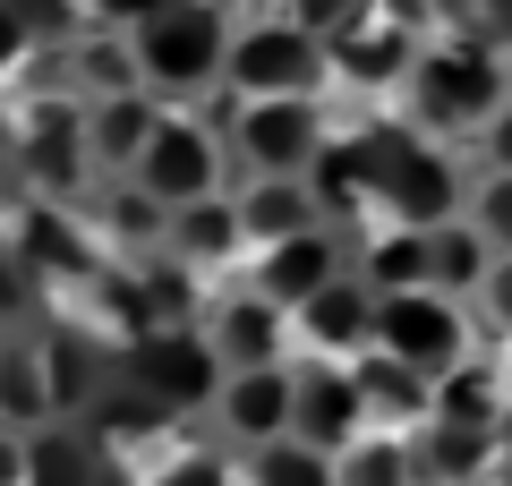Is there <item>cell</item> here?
<instances>
[{"mask_svg": "<svg viewBox=\"0 0 512 486\" xmlns=\"http://www.w3.org/2000/svg\"><path fill=\"white\" fill-rule=\"evenodd\" d=\"M512 94V52H495L478 26H461V35H427L419 60H410L402 77V111L419 137H478V128L495 120V103Z\"/></svg>", "mask_w": 512, "mask_h": 486, "instance_id": "obj_1", "label": "cell"}, {"mask_svg": "<svg viewBox=\"0 0 512 486\" xmlns=\"http://www.w3.org/2000/svg\"><path fill=\"white\" fill-rule=\"evenodd\" d=\"M231 35H239V18L222 0H163L146 26H128L137 86H146L154 103H205V94H222Z\"/></svg>", "mask_w": 512, "mask_h": 486, "instance_id": "obj_2", "label": "cell"}, {"mask_svg": "<svg viewBox=\"0 0 512 486\" xmlns=\"http://www.w3.org/2000/svg\"><path fill=\"white\" fill-rule=\"evenodd\" d=\"M470 214V180H461V154L444 137L419 128H384V162H376V222H402V231H444V222Z\"/></svg>", "mask_w": 512, "mask_h": 486, "instance_id": "obj_3", "label": "cell"}, {"mask_svg": "<svg viewBox=\"0 0 512 486\" xmlns=\"http://www.w3.org/2000/svg\"><path fill=\"white\" fill-rule=\"evenodd\" d=\"M325 137H333L325 94H274V103H231L222 111L231 180H308V162L325 154Z\"/></svg>", "mask_w": 512, "mask_h": 486, "instance_id": "obj_4", "label": "cell"}, {"mask_svg": "<svg viewBox=\"0 0 512 486\" xmlns=\"http://www.w3.org/2000/svg\"><path fill=\"white\" fill-rule=\"evenodd\" d=\"M128 180L146 188L163 214H171V205H197V197H222V188H231V145H222V120H205V111H188V103H163L146 154L128 162Z\"/></svg>", "mask_w": 512, "mask_h": 486, "instance_id": "obj_5", "label": "cell"}, {"mask_svg": "<svg viewBox=\"0 0 512 486\" xmlns=\"http://www.w3.org/2000/svg\"><path fill=\"white\" fill-rule=\"evenodd\" d=\"M222 94L231 103H274V94H333V60L308 26L274 18H239L231 60H222Z\"/></svg>", "mask_w": 512, "mask_h": 486, "instance_id": "obj_6", "label": "cell"}, {"mask_svg": "<svg viewBox=\"0 0 512 486\" xmlns=\"http://www.w3.org/2000/svg\"><path fill=\"white\" fill-rule=\"evenodd\" d=\"M111 384L163 401V410L180 418V410H205V401H214L222 359H214V342H205V324H146V333H128V342L111 350Z\"/></svg>", "mask_w": 512, "mask_h": 486, "instance_id": "obj_7", "label": "cell"}, {"mask_svg": "<svg viewBox=\"0 0 512 486\" xmlns=\"http://www.w3.org/2000/svg\"><path fill=\"white\" fill-rule=\"evenodd\" d=\"M470 299H453V290H384L376 299V342L367 350H384V359H402L410 376H427L436 384L444 367H461L470 359Z\"/></svg>", "mask_w": 512, "mask_h": 486, "instance_id": "obj_8", "label": "cell"}, {"mask_svg": "<svg viewBox=\"0 0 512 486\" xmlns=\"http://www.w3.org/2000/svg\"><path fill=\"white\" fill-rule=\"evenodd\" d=\"M367 427H376V418H367V393H359V376H350L342 359H291V435L299 444L342 452V444H359Z\"/></svg>", "mask_w": 512, "mask_h": 486, "instance_id": "obj_9", "label": "cell"}, {"mask_svg": "<svg viewBox=\"0 0 512 486\" xmlns=\"http://www.w3.org/2000/svg\"><path fill=\"white\" fill-rule=\"evenodd\" d=\"M342 265H350V239L333 231V222H316V231H299V239L248 248V290H256V299H274L282 316H299V307H308Z\"/></svg>", "mask_w": 512, "mask_h": 486, "instance_id": "obj_10", "label": "cell"}, {"mask_svg": "<svg viewBox=\"0 0 512 486\" xmlns=\"http://www.w3.org/2000/svg\"><path fill=\"white\" fill-rule=\"evenodd\" d=\"M205 418H214V435L231 452H256L274 435H291V359L282 367H231L214 384V401H205Z\"/></svg>", "mask_w": 512, "mask_h": 486, "instance_id": "obj_11", "label": "cell"}, {"mask_svg": "<svg viewBox=\"0 0 512 486\" xmlns=\"http://www.w3.org/2000/svg\"><path fill=\"white\" fill-rule=\"evenodd\" d=\"M291 342L308 350V359H342V367H350L367 342H376V290L342 265V273H333V282L291 316Z\"/></svg>", "mask_w": 512, "mask_h": 486, "instance_id": "obj_12", "label": "cell"}, {"mask_svg": "<svg viewBox=\"0 0 512 486\" xmlns=\"http://www.w3.org/2000/svg\"><path fill=\"white\" fill-rule=\"evenodd\" d=\"M419 43H427V35H410V26H393L384 9H367L342 43H325L333 86H342V94H402V77H410V60H419Z\"/></svg>", "mask_w": 512, "mask_h": 486, "instance_id": "obj_13", "label": "cell"}, {"mask_svg": "<svg viewBox=\"0 0 512 486\" xmlns=\"http://www.w3.org/2000/svg\"><path fill=\"white\" fill-rule=\"evenodd\" d=\"M197 324H205V342H214L222 376H231V367H282V359H291V316H282L274 299H256V290L214 299Z\"/></svg>", "mask_w": 512, "mask_h": 486, "instance_id": "obj_14", "label": "cell"}, {"mask_svg": "<svg viewBox=\"0 0 512 486\" xmlns=\"http://www.w3.org/2000/svg\"><path fill=\"white\" fill-rule=\"evenodd\" d=\"M376 162H384V128H333L325 137V154L308 162V188H316V205H325V222L342 231V214H376Z\"/></svg>", "mask_w": 512, "mask_h": 486, "instance_id": "obj_15", "label": "cell"}, {"mask_svg": "<svg viewBox=\"0 0 512 486\" xmlns=\"http://www.w3.org/2000/svg\"><path fill=\"white\" fill-rule=\"evenodd\" d=\"M504 410H512V376L487 367L470 350L461 367H444L427 384V427H461V435H504Z\"/></svg>", "mask_w": 512, "mask_h": 486, "instance_id": "obj_16", "label": "cell"}, {"mask_svg": "<svg viewBox=\"0 0 512 486\" xmlns=\"http://www.w3.org/2000/svg\"><path fill=\"white\" fill-rule=\"evenodd\" d=\"M163 256H180L188 273H214L248 256V222H239V197H197V205H171L163 214Z\"/></svg>", "mask_w": 512, "mask_h": 486, "instance_id": "obj_17", "label": "cell"}, {"mask_svg": "<svg viewBox=\"0 0 512 486\" xmlns=\"http://www.w3.org/2000/svg\"><path fill=\"white\" fill-rule=\"evenodd\" d=\"M154 120H163V103H154L146 86L94 94V103H86V162H94V180H128V162L146 154Z\"/></svg>", "mask_w": 512, "mask_h": 486, "instance_id": "obj_18", "label": "cell"}, {"mask_svg": "<svg viewBox=\"0 0 512 486\" xmlns=\"http://www.w3.org/2000/svg\"><path fill=\"white\" fill-rule=\"evenodd\" d=\"M26 180L43 188H86L94 162H86V103H26Z\"/></svg>", "mask_w": 512, "mask_h": 486, "instance_id": "obj_19", "label": "cell"}, {"mask_svg": "<svg viewBox=\"0 0 512 486\" xmlns=\"http://www.w3.org/2000/svg\"><path fill=\"white\" fill-rule=\"evenodd\" d=\"M350 273H359L367 290H427L436 282V231H402V222H376L367 231V248H350Z\"/></svg>", "mask_w": 512, "mask_h": 486, "instance_id": "obj_20", "label": "cell"}, {"mask_svg": "<svg viewBox=\"0 0 512 486\" xmlns=\"http://www.w3.org/2000/svg\"><path fill=\"white\" fill-rule=\"evenodd\" d=\"M231 197H239V222H248V248H274V239H299L325 222L308 180H231Z\"/></svg>", "mask_w": 512, "mask_h": 486, "instance_id": "obj_21", "label": "cell"}, {"mask_svg": "<svg viewBox=\"0 0 512 486\" xmlns=\"http://www.w3.org/2000/svg\"><path fill=\"white\" fill-rule=\"evenodd\" d=\"M419 486H478L504 469V435H461V427H410Z\"/></svg>", "mask_w": 512, "mask_h": 486, "instance_id": "obj_22", "label": "cell"}, {"mask_svg": "<svg viewBox=\"0 0 512 486\" xmlns=\"http://www.w3.org/2000/svg\"><path fill=\"white\" fill-rule=\"evenodd\" d=\"M0 418H9V427H52L60 418L43 342H0Z\"/></svg>", "mask_w": 512, "mask_h": 486, "instance_id": "obj_23", "label": "cell"}, {"mask_svg": "<svg viewBox=\"0 0 512 486\" xmlns=\"http://www.w3.org/2000/svg\"><path fill=\"white\" fill-rule=\"evenodd\" d=\"M350 376H359V393H367V418L376 427H427V376H410L402 359H384V350H359L350 359Z\"/></svg>", "mask_w": 512, "mask_h": 486, "instance_id": "obj_24", "label": "cell"}, {"mask_svg": "<svg viewBox=\"0 0 512 486\" xmlns=\"http://www.w3.org/2000/svg\"><path fill=\"white\" fill-rule=\"evenodd\" d=\"M333 486H419V452L402 427H367L359 444L333 452Z\"/></svg>", "mask_w": 512, "mask_h": 486, "instance_id": "obj_25", "label": "cell"}, {"mask_svg": "<svg viewBox=\"0 0 512 486\" xmlns=\"http://www.w3.org/2000/svg\"><path fill=\"white\" fill-rule=\"evenodd\" d=\"M35 486H103V444L69 418L35 427Z\"/></svg>", "mask_w": 512, "mask_h": 486, "instance_id": "obj_26", "label": "cell"}, {"mask_svg": "<svg viewBox=\"0 0 512 486\" xmlns=\"http://www.w3.org/2000/svg\"><path fill=\"white\" fill-rule=\"evenodd\" d=\"M239 486H333V452L299 444V435H274V444L239 452Z\"/></svg>", "mask_w": 512, "mask_h": 486, "instance_id": "obj_27", "label": "cell"}, {"mask_svg": "<svg viewBox=\"0 0 512 486\" xmlns=\"http://www.w3.org/2000/svg\"><path fill=\"white\" fill-rule=\"evenodd\" d=\"M137 486H239V452L231 444H163Z\"/></svg>", "mask_w": 512, "mask_h": 486, "instance_id": "obj_28", "label": "cell"}, {"mask_svg": "<svg viewBox=\"0 0 512 486\" xmlns=\"http://www.w3.org/2000/svg\"><path fill=\"white\" fill-rule=\"evenodd\" d=\"M487 265H495V248L470 231V222H444V231H436V290H453V299H470V307H478V282H487Z\"/></svg>", "mask_w": 512, "mask_h": 486, "instance_id": "obj_29", "label": "cell"}, {"mask_svg": "<svg viewBox=\"0 0 512 486\" xmlns=\"http://www.w3.org/2000/svg\"><path fill=\"white\" fill-rule=\"evenodd\" d=\"M103 222H111V239H137V256L163 248V205L137 180H103Z\"/></svg>", "mask_w": 512, "mask_h": 486, "instance_id": "obj_30", "label": "cell"}, {"mask_svg": "<svg viewBox=\"0 0 512 486\" xmlns=\"http://www.w3.org/2000/svg\"><path fill=\"white\" fill-rule=\"evenodd\" d=\"M461 222H470L495 256H512V171H478L470 180V214Z\"/></svg>", "mask_w": 512, "mask_h": 486, "instance_id": "obj_31", "label": "cell"}, {"mask_svg": "<svg viewBox=\"0 0 512 486\" xmlns=\"http://www.w3.org/2000/svg\"><path fill=\"white\" fill-rule=\"evenodd\" d=\"M35 299H43V273H35V256L18 248V231H0V324H18Z\"/></svg>", "mask_w": 512, "mask_h": 486, "instance_id": "obj_32", "label": "cell"}, {"mask_svg": "<svg viewBox=\"0 0 512 486\" xmlns=\"http://www.w3.org/2000/svg\"><path fill=\"white\" fill-rule=\"evenodd\" d=\"M367 9H376V0H291V9H282V18H291V26H308L316 43H342L350 26L367 18Z\"/></svg>", "mask_w": 512, "mask_h": 486, "instance_id": "obj_33", "label": "cell"}, {"mask_svg": "<svg viewBox=\"0 0 512 486\" xmlns=\"http://www.w3.org/2000/svg\"><path fill=\"white\" fill-rule=\"evenodd\" d=\"M478 316L512 342V256H495V265H487V282H478Z\"/></svg>", "mask_w": 512, "mask_h": 486, "instance_id": "obj_34", "label": "cell"}, {"mask_svg": "<svg viewBox=\"0 0 512 486\" xmlns=\"http://www.w3.org/2000/svg\"><path fill=\"white\" fill-rule=\"evenodd\" d=\"M0 486H35V427L0 418Z\"/></svg>", "mask_w": 512, "mask_h": 486, "instance_id": "obj_35", "label": "cell"}, {"mask_svg": "<svg viewBox=\"0 0 512 486\" xmlns=\"http://www.w3.org/2000/svg\"><path fill=\"white\" fill-rule=\"evenodd\" d=\"M86 9V26H103V35H128V26H146L163 0H77Z\"/></svg>", "mask_w": 512, "mask_h": 486, "instance_id": "obj_36", "label": "cell"}, {"mask_svg": "<svg viewBox=\"0 0 512 486\" xmlns=\"http://www.w3.org/2000/svg\"><path fill=\"white\" fill-rule=\"evenodd\" d=\"M35 52H43V43L26 35V18H18V9H9V0H0V77H18L26 60H35Z\"/></svg>", "mask_w": 512, "mask_h": 486, "instance_id": "obj_37", "label": "cell"}, {"mask_svg": "<svg viewBox=\"0 0 512 486\" xmlns=\"http://www.w3.org/2000/svg\"><path fill=\"white\" fill-rule=\"evenodd\" d=\"M478 162H487V171H512V94L495 103V120L478 128Z\"/></svg>", "mask_w": 512, "mask_h": 486, "instance_id": "obj_38", "label": "cell"}, {"mask_svg": "<svg viewBox=\"0 0 512 486\" xmlns=\"http://www.w3.org/2000/svg\"><path fill=\"white\" fill-rule=\"evenodd\" d=\"M419 18L436 35H461V26H478V0H419Z\"/></svg>", "mask_w": 512, "mask_h": 486, "instance_id": "obj_39", "label": "cell"}, {"mask_svg": "<svg viewBox=\"0 0 512 486\" xmlns=\"http://www.w3.org/2000/svg\"><path fill=\"white\" fill-rule=\"evenodd\" d=\"M478 35H487L495 52H512V0H478Z\"/></svg>", "mask_w": 512, "mask_h": 486, "instance_id": "obj_40", "label": "cell"}, {"mask_svg": "<svg viewBox=\"0 0 512 486\" xmlns=\"http://www.w3.org/2000/svg\"><path fill=\"white\" fill-rule=\"evenodd\" d=\"M239 9H248V18H274V9H291V0H239Z\"/></svg>", "mask_w": 512, "mask_h": 486, "instance_id": "obj_41", "label": "cell"}, {"mask_svg": "<svg viewBox=\"0 0 512 486\" xmlns=\"http://www.w3.org/2000/svg\"><path fill=\"white\" fill-rule=\"evenodd\" d=\"M504 376H512V367H504ZM504 461H512V410H504Z\"/></svg>", "mask_w": 512, "mask_h": 486, "instance_id": "obj_42", "label": "cell"}, {"mask_svg": "<svg viewBox=\"0 0 512 486\" xmlns=\"http://www.w3.org/2000/svg\"><path fill=\"white\" fill-rule=\"evenodd\" d=\"M478 486H512V478H504V469H495V478H478Z\"/></svg>", "mask_w": 512, "mask_h": 486, "instance_id": "obj_43", "label": "cell"}]
</instances>
